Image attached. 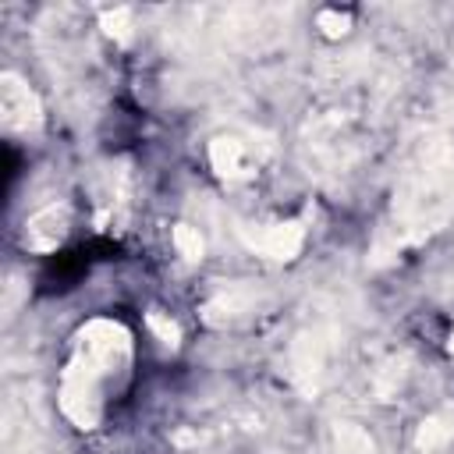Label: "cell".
Listing matches in <instances>:
<instances>
[{
	"instance_id": "cell-6",
	"label": "cell",
	"mask_w": 454,
	"mask_h": 454,
	"mask_svg": "<svg viewBox=\"0 0 454 454\" xmlns=\"http://www.w3.org/2000/svg\"><path fill=\"white\" fill-rule=\"evenodd\" d=\"M149 326H153L167 344H174V340H177V326H174V323H167V319H160V316H149Z\"/></svg>"
},
{
	"instance_id": "cell-2",
	"label": "cell",
	"mask_w": 454,
	"mask_h": 454,
	"mask_svg": "<svg viewBox=\"0 0 454 454\" xmlns=\"http://www.w3.org/2000/svg\"><path fill=\"white\" fill-rule=\"evenodd\" d=\"M255 248H259L262 255H270V259H291V255H298V248H301V227H298V223H277V227H270V231L255 241Z\"/></svg>"
},
{
	"instance_id": "cell-5",
	"label": "cell",
	"mask_w": 454,
	"mask_h": 454,
	"mask_svg": "<svg viewBox=\"0 0 454 454\" xmlns=\"http://www.w3.org/2000/svg\"><path fill=\"white\" fill-rule=\"evenodd\" d=\"M337 447H340V454H372V440L351 426H344L337 433Z\"/></svg>"
},
{
	"instance_id": "cell-1",
	"label": "cell",
	"mask_w": 454,
	"mask_h": 454,
	"mask_svg": "<svg viewBox=\"0 0 454 454\" xmlns=\"http://www.w3.org/2000/svg\"><path fill=\"white\" fill-rule=\"evenodd\" d=\"M0 106H4V124L28 131L39 124V103L32 96V89L18 78V74H4L0 78Z\"/></svg>"
},
{
	"instance_id": "cell-4",
	"label": "cell",
	"mask_w": 454,
	"mask_h": 454,
	"mask_svg": "<svg viewBox=\"0 0 454 454\" xmlns=\"http://www.w3.org/2000/svg\"><path fill=\"white\" fill-rule=\"evenodd\" d=\"M174 245H177V252L184 259H202V238H199L195 227H188V223L174 227Z\"/></svg>"
},
{
	"instance_id": "cell-3",
	"label": "cell",
	"mask_w": 454,
	"mask_h": 454,
	"mask_svg": "<svg viewBox=\"0 0 454 454\" xmlns=\"http://www.w3.org/2000/svg\"><path fill=\"white\" fill-rule=\"evenodd\" d=\"M213 163L220 174H245V145L238 138H216L213 142Z\"/></svg>"
}]
</instances>
